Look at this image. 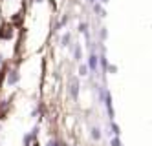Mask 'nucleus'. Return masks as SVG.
I'll return each instance as SVG.
<instances>
[{"instance_id":"nucleus-5","label":"nucleus","mask_w":152,"mask_h":146,"mask_svg":"<svg viewBox=\"0 0 152 146\" xmlns=\"http://www.w3.org/2000/svg\"><path fill=\"white\" fill-rule=\"evenodd\" d=\"M90 137H92L94 141H101V137H103L101 128H99V126H92V128H90Z\"/></svg>"},{"instance_id":"nucleus-7","label":"nucleus","mask_w":152,"mask_h":146,"mask_svg":"<svg viewBox=\"0 0 152 146\" xmlns=\"http://www.w3.org/2000/svg\"><path fill=\"white\" fill-rule=\"evenodd\" d=\"M31 144H35V139L31 137L29 131H26L24 135H22V146H31Z\"/></svg>"},{"instance_id":"nucleus-11","label":"nucleus","mask_w":152,"mask_h":146,"mask_svg":"<svg viewBox=\"0 0 152 146\" xmlns=\"http://www.w3.org/2000/svg\"><path fill=\"white\" fill-rule=\"evenodd\" d=\"M44 146H66V144H64L62 141H59V139H50Z\"/></svg>"},{"instance_id":"nucleus-9","label":"nucleus","mask_w":152,"mask_h":146,"mask_svg":"<svg viewBox=\"0 0 152 146\" xmlns=\"http://www.w3.org/2000/svg\"><path fill=\"white\" fill-rule=\"evenodd\" d=\"M110 130H112L110 133H112V135H114V137H119V133H121V130H119V126L115 124V122H114V121H110Z\"/></svg>"},{"instance_id":"nucleus-12","label":"nucleus","mask_w":152,"mask_h":146,"mask_svg":"<svg viewBox=\"0 0 152 146\" xmlns=\"http://www.w3.org/2000/svg\"><path fill=\"white\" fill-rule=\"evenodd\" d=\"M110 146H123V142H121L119 137H112L110 139Z\"/></svg>"},{"instance_id":"nucleus-19","label":"nucleus","mask_w":152,"mask_h":146,"mask_svg":"<svg viewBox=\"0 0 152 146\" xmlns=\"http://www.w3.org/2000/svg\"><path fill=\"white\" fill-rule=\"evenodd\" d=\"M0 77H2V68H0Z\"/></svg>"},{"instance_id":"nucleus-8","label":"nucleus","mask_w":152,"mask_h":146,"mask_svg":"<svg viewBox=\"0 0 152 146\" xmlns=\"http://www.w3.org/2000/svg\"><path fill=\"white\" fill-rule=\"evenodd\" d=\"M11 35H13L11 28H4V31L0 29V38H2V40H7V38H11Z\"/></svg>"},{"instance_id":"nucleus-16","label":"nucleus","mask_w":152,"mask_h":146,"mask_svg":"<svg viewBox=\"0 0 152 146\" xmlns=\"http://www.w3.org/2000/svg\"><path fill=\"white\" fill-rule=\"evenodd\" d=\"M88 4H92V6H94V4H97V0H88Z\"/></svg>"},{"instance_id":"nucleus-10","label":"nucleus","mask_w":152,"mask_h":146,"mask_svg":"<svg viewBox=\"0 0 152 146\" xmlns=\"http://www.w3.org/2000/svg\"><path fill=\"white\" fill-rule=\"evenodd\" d=\"M88 71H90L88 64H81V66H79V75H81V77H86V75H90Z\"/></svg>"},{"instance_id":"nucleus-14","label":"nucleus","mask_w":152,"mask_h":146,"mask_svg":"<svg viewBox=\"0 0 152 146\" xmlns=\"http://www.w3.org/2000/svg\"><path fill=\"white\" fill-rule=\"evenodd\" d=\"M6 64V57H4V53L0 51V68H2V66Z\"/></svg>"},{"instance_id":"nucleus-4","label":"nucleus","mask_w":152,"mask_h":146,"mask_svg":"<svg viewBox=\"0 0 152 146\" xmlns=\"http://www.w3.org/2000/svg\"><path fill=\"white\" fill-rule=\"evenodd\" d=\"M73 59H75V62H81V59H83V48L77 42L73 44Z\"/></svg>"},{"instance_id":"nucleus-17","label":"nucleus","mask_w":152,"mask_h":146,"mask_svg":"<svg viewBox=\"0 0 152 146\" xmlns=\"http://www.w3.org/2000/svg\"><path fill=\"white\" fill-rule=\"evenodd\" d=\"M33 2H37V4H42V2H46V0H33Z\"/></svg>"},{"instance_id":"nucleus-18","label":"nucleus","mask_w":152,"mask_h":146,"mask_svg":"<svg viewBox=\"0 0 152 146\" xmlns=\"http://www.w3.org/2000/svg\"><path fill=\"white\" fill-rule=\"evenodd\" d=\"M97 2H99V4H106V2H108V0H97Z\"/></svg>"},{"instance_id":"nucleus-13","label":"nucleus","mask_w":152,"mask_h":146,"mask_svg":"<svg viewBox=\"0 0 152 146\" xmlns=\"http://www.w3.org/2000/svg\"><path fill=\"white\" fill-rule=\"evenodd\" d=\"M106 35H108V31H106V28H101V31H99V37L104 40L106 38Z\"/></svg>"},{"instance_id":"nucleus-20","label":"nucleus","mask_w":152,"mask_h":146,"mask_svg":"<svg viewBox=\"0 0 152 146\" xmlns=\"http://www.w3.org/2000/svg\"><path fill=\"white\" fill-rule=\"evenodd\" d=\"M0 131H2V124H0Z\"/></svg>"},{"instance_id":"nucleus-6","label":"nucleus","mask_w":152,"mask_h":146,"mask_svg":"<svg viewBox=\"0 0 152 146\" xmlns=\"http://www.w3.org/2000/svg\"><path fill=\"white\" fill-rule=\"evenodd\" d=\"M61 46L62 48H70L72 46V33H64L61 37Z\"/></svg>"},{"instance_id":"nucleus-15","label":"nucleus","mask_w":152,"mask_h":146,"mask_svg":"<svg viewBox=\"0 0 152 146\" xmlns=\"http://www.w3.org/2000/svg\"><path fill=\"white\" fill-rule=\"evenodd\" d=\"M108 71H110V73H115L117 68H115V66H108Z\"/></svg>"},{"instance_id":"nucleus-2","label":"nucleus","mask_w":152,"mask_h":146,"mask_svg":"<svg viewBox=\"0 0 152 146\" xmlns=\"http://www.w3.org/2000/svg\"><path fill=\"white\" fill-rule=\"evenodd\" d=\"M79 88H81V84H79V78H77V77H72V78H70L68 92H70V97H72L73 100H77V97H79Z\"/></svg>"},{"instance_id":"nucleus-3","label":"nucleus","mask_w":152,"mask_h":146,"mask_svg":"<svg viewBox=\"0 0 152 146\" xmlns=\"http://www.w3.org/2000/svg\"><path fill=\"white\" fill-rule=\"evenodd\" d=\"M88 68H90V71L92 73H95L97 71V68H99V55H97L95 51H90V57H88Z\"/></svg>"},{"instance_id":"nucleus-1","label":"nucleus","mask_w":152,"mask_h":146,"mask_svg":"<svg viewBox=\"0 0 152 146\" xmlns=\"http://www.w3.org/2000/svg\"><path fill=\"white\" fill-rule=\"evenodd\" d=\"M18 82H20V73H18V70L11 68L6 73V84L7 86H17Z\"/></svg>"}]
</instances>
